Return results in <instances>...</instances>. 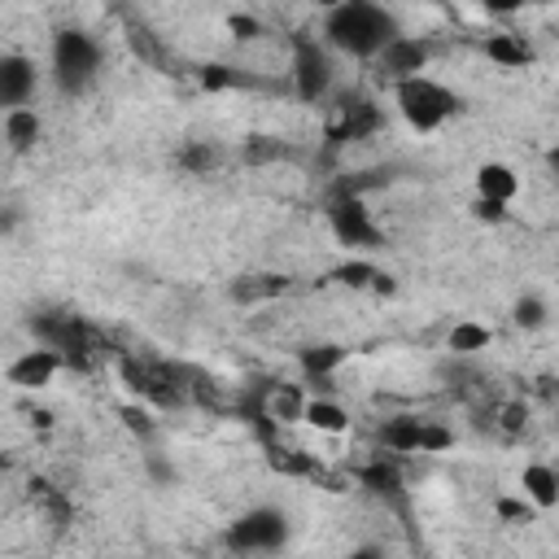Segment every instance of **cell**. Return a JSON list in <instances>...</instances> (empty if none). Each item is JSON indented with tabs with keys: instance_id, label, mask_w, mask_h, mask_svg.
Here are the masks:
<instances>
[{
	"instance_id": "cell-10",
	"label": "cell",
	"mask_w": 559,
	"mask_h": 559,
	"mask_svg": "<svg viewBox=\"0 0 559 559\" xmlns=\"http://www.w3.org/2000/svg\"><path fill=\"white\" fill-rule=\"evenodd\" d=\"M524 498L537 507V511H550L559 502V472L550 463H528L524 467Z\"/></svg>"
},
{
	"instance_id": "cell-2",
	"label": "cell",
	"mask_w": 559,
	"mask_h": 559,
	"mask_svg": "<svg viewBox=\"0 0 559 559\" xmlns=\"http://www.w3.org/2000/svg\"><path fill=\"white\" fill-rule=\"evenodd\" d=\"M393 100H397V114L406 118V127H415L419 135H432L441 131L454 114H459V100L445 83H437L432 74H411V79H397L393 83Z\"/></svg>"
},
{
	"instance_id": "cell-6",
	"label": "cell",
	"mask_w": 559,
	"mask_h": 559,
	"mask_svg": "<svg viewBox=\"0 0 559 559\" xmlns=\"http://www.w3.org/2000/svg\"><path fill=\"white\" fill-rule=\"evenodd\" d=\"M31 92H35V61H26L17 52L0 57V109L4 114L9 109H26Z\"/></svg>"
},
{
	"instance_id": "cell-4",
	"label": "cell",
	"mask_w": 559,
	"mask_h": 559,
	"mask_svg": "<svg viewBox=\"0 0 559 559\" xmlns=\"http://www.w3.org/2000/svg\"><path fill=\"white\" fill-rule=\"evenodd\" d=\"M284 537H288V520H284V511H275V507H253V511H245V515L227 528L231 550H245V555L275 550V546H284Z\"/></svg>"
},
{
	"instance_id": "cell-7",
	"label": "cell",
	"mask_w": 559,
	"mask_h": 559,
	"mask_svg": "<svg viewBox=\"0 0 559 559\" xmlns=\"http://www.w3.org/2000/svg\"><path fill=\"white\" fill-rule=\"evenodd\" d=\"M424 61H428V48L415 39V35H397L380 57L376 66L397 83V79H411V74H424Z\"/></svg>"
},
{
	"instance_id": "cell-8",
	"label": "cell",
	"mask_w": 559,
	"mask_h": 559,
	"mask_svg": "<svg viewBox=\"0 0 559 559\" xmlns=\"http://www.w3.org/2000/svg\"><path fill=\"white\" fill-rule=\"evenodd\" d=\"M476 192H480V205L498 214L502 205L515 201V192H520V175H515L511 166H502V162H489V166L476 170Z\"/></svg>"
},
{
	"instance_id": "cell-18",
	"label": "cell",
	"mask_w": 559,
	"mask_h": 559,
	"mask_svg": "<svg viewBox=\"0 0 559 559\" xmlns=\"http://www.w3.org/2000/svg\"><path fill=\"white\" fill-rule=\"evenodd\" d=\"M345 559H380L376 550H354V555H345Z\"/></svg>"
},
{
	"instance_id": "cell-9",
	"label": "cell",
	"mask_w": 559,
	"mask_h": 559,
	"mask_svg": "<svg viewBox=\"0 0 559 559\" xmlns=\"http://www.w3.org/2000/svg\"><path fill=\"white\" fill-rule=\"evenodd\" d=\"M57 354L52 349H26L22 358H13L9 362V384H17V389H44L52 376H57Z\"/></svg>"
},
{
	"instance_id": "cell-13",
	"label": "cell",
	"mask_w": 559,
	"mask_h": 559,
	"mask_svg": "<svg viewBox=\"0 0 559 559\" xmlns=\"http://www.w3.org/2000/svg\"><path fill=\"white\" fill-rule=\"evenodd\" d=\"M419 432H424V419H411V415H397L380 428V437L393 454H419Z\"/></svg>"
},
{
	"instance_id": "cell-16",
	"label": "cell",
	"mask_w": 559,
	"mask_h": 559,
	"mask_svg": "<svg viewBox=\"0 0 559 559\" xmlns=\"http://www.w3.org/2000/svg\"><path fill=\"white\" fill-rule=\"evenodd\" d=\"M489 57H498V61H507V66H524L528 48L515 44V39H507V35H493V39H489Z\"/></svg>"
},
{
	"instance_id": "cell-1",
	"label": "cell",
	"mask_w": 559,
	"mask_h": 559,
	"mask_svg": "<svg viewBox=\"0 0 559 559\" xmlns=\"http://www.w3.org/2000/svg\"><path fill=\"white\" fill-rule=\"evenodd\" d=\"M319 44L328 52H341V57H358V61H376L397 35V17L384 9V4H367V0H345V4H332L323 13V26H319Z\"/></svg>"
},
{
	"instance_id": "cell-11",
	"label": "cell",
	"mask_w": 559,
	"mask_h": 559,
	"mask_svg": "<svg viewBox=\"0 0 559 559\" xmlns=\"http://www.w3.org/2000/svg\"><path fill=\"white\" fill-rule=\"evenodd\" d=\"M301 419H306L314 432H332V437L349 428L345 406H341V402H332V397H310V402L301 406Z\"/></svg>"
},
{
	"instance_id": "cell-12",
	"label": "cell",
	"mask_w": 559,
	"mask_h": 559,
	"mask_svg": "<svg viewBox=\"0 0 559 559\" xmlns=\"http://www.w3.org/2000/svg\"><path fill=\"white\" fill-rule=\"evenodd\" d=\"M332 227H336V236H341V240H349V245H362V240H371V236H376V231H371V223H367V210H362L358 201L336 205V210H332Z\"/></svg>"
},
{
	"instance_id": "cell-5",
	"label": "cell",
	"mask_w": 559,
	"mask_h": 559,
	"mask_svg": "<svg viewBox=\"0 0 559 559\" xmlns=\"http://www.w3.org/2000/svg\"><path fill=\"white\" fill-rule=\"evenodd\" d=\"M293 83H297V96H306V100H319L332 87V52L319 39H301L297 44V52H293Z\"/></svg>"
},
{
	"instance_id": "cell-15",
	"label": "cell",
	"mask_w": 559,
	"mask_h": 559,
	"mask_svg": "<svg viewBox=\"0 0 559 559\" xmlns=\"http://www.w3.org/2000/svg\"><path fill=\"white\" fill-rule=\"evenodd\" d=\"M489 328L485 323H476V319H463V323H454L450 328V349L454 354H476V349H485L489 345Z\"/></svg>"
},
{
	"instance_id": "cell-3",
	"label": "cell",
	"mask_w": 559,
	"mask_h": 559,
	"mask_svg": "<svg viewBox=\"0 0 559 559\" xmlns=\"http://www.w3.org/2000/svg\"><path fill=\"white\" fill-rule=\"evenodd\" d=\"M100 70V44L87 31H61L52 39V74L66 92H79Z\"/></svg>"
},
{
	"instance_id": "cell-17",
	"label": "cell",
	"mask_w": 559,
	"mask_h": 559,
	"mask_svg": "<svg viewBox=\"0 0 559 559\" xmlns=\"http://www.w3.org/2000/svg\"><path fill=\"white\" fill-rule=\"evenodd\" d=\"M515 323H524V328H537V323H546V306H542L537 297H524V301L515 306Z\"/></svg>"
},
{
	"instance_id": "cell-14",
	"label": "cell",
	"mask_w": 559,
	"mask_h": 559,
	"mask_svg": "<svg viewBox=\"0 0 559 559\" xmlns=\"http://www.w3.org/2000/svg\"><path fill=\"white\" fill-rule=\"evenodd\" d=\"M35 135H39V114H35L31 105H26V109H9V114H4V140H9V144L26 148Z\"/></svg>"
}]
</instances>
